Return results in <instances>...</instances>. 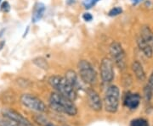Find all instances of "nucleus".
I'll use <instances>...</instances> for the list:
<instances>
[{
  "label": "nucleus",
  "instance_id": "nucleus-3",
  "mask_svg": "<svg viewBox=\"0 0 153 126\" xmlns=\"http://www.w3.org/2000/svg\"><path fill=\"white\" fill-rule=\"evenodd\" d=\"M120 100V91L117 86H108L104 96V107L105 110L109 113H115L118 110Z\"/></svg>",
  "mask_w": 153,
  "mask_h": 126
},
{
  "label": "nucleus",
  "instance_id": "nucleus-4",
  "mask_svg": "<svg viewBox=\"0 0 153 126\" xmlns=\"http://www.w3.org/2000/svg\"><path fill=\"white\" fill-rule=\"evenodd\" d=\"M78 73L82 80L89 85H94L97 82V73L93 65L87 60H81L77 64Z\"/></svg>",
  "mask_w": 153,
  "mask_h": 126
},
{
  "label": "nucleus",
  "instance_id": "nucleus-6",
  "mask_svg": "<svg viewBox=\"0 0 153 126\" xmlns=\"http://www.w3.org/2000/svg\"><path fill=\"white\" fill-rule=\"evenodd\" d=\"M110 53L119 69L124 70L126 69V55L120 43L114 42L110 46Z\"/></svg>",
  "mask_w": 153,
  "mask_h": 126
},
{
  "label": "nucleus",
  "instance_id": "nucleus-10",
  "mask_svg": "<svg viewBox=\"0 0 153 126\" xmlns=\"http://www.w3.org/2000/svg\"><path fill=\"white\" fill-rule=\"evenodd\" d=\"M124 105L130 110H136L140 103V96L139 93H128L124 98Z\"/></svg>",
  "mask_w": 153,
  "mask_h": 126
},
{
  "label": "nucleus",
  "instance_id": "nucleus-2",
  "mask_svg": "<svg viewBox=\"0 0 153 126\" xmlns=\"http://www.w3.org/2000/svg\"><path fill=\"white\" fill-rule=\"evenodd\" d=\"M48 84L56 91V92L63 95L64 96L69 98L73 102L76 100V90L65 77H61L59 75H53L49 77Z\"/></svg>",
  "mask_w": 153,
  "mask_h": 126
},
{
  "label": "nucleus",
  "instance_id": "nucleus-14",
  "mask_svg": "<svg viewBox=\"0 0 153 126\" xmlns=\"http://www.w3.org/2000/svg\"><path fill=\"white\" fill-rule=\"evenodd\" d=\"M65 78L68 80V82L73 86V88L76 91V89L79 87V81L77 79L76 72L73 71V70H68L66 73V77Z\"/></svg>",
  "mask_w": 153,
  "mask_h": 126
},
{
  "label": "nucleus",
  "instance_id": "nucleus-12",
  "mask_svg": "<svg viewBox=\"0 0 153 126\" xmlns=\"http://www.w3.org/2000/svg\"><path fill=\"white\" fill-rule=\"evenodd\" d=\"M138 46L139 47V49L145 53V55L148 58H152L153 55V49L152 46L146 42L141 36H139L137 39Z\"/></svg>",
  "mask_w": 153,
  "mask_h": 126
},
{
  "label": "nucleus",
  "instance_id": "nucleus-27",
  "mask_svg": "<svg viewBox=\"0 0 153 126\" xmlns=\"http://www.w3.org/2000/svg\"><path fill=\"white\" fill-rule=\"evenodd\" d=\"M61 126H70V125H62Z\"/></svg>",
  "mask_w": 153,
  "mask_h": 126
},
{
  "label": "nucleus",
  "instance_id": "nucleus-26",
  "mask_svg": "<svg viewBox=\"0 0 153 126\" xmlns=\"http://www.w3.org/2000/svg\"><path fill=\"white\" fill-rule=\"evenodd\" d=\"M44 126H57V125H55V124H52V123H50V122H48V123H46V125Z\"/></svg>",
  "mask_w": 153,
  "mask_h": 126
},
{
  "label": "nucleus",
  "instance_id": "nucleus-7",
  "mask_svg": "<svg viewBox=\"0 0 153 126\" xmlns=\"http://www.w3.org/2000/svg\"><path fill=\"white\" fill-rule=\"evenodd\" d=\"M2 115L12 121H14L20 126H34L27 118H25L21 113L10 108H4L2 111Z\"/></svg>",
  "mask_w": 153,
  "mask_h": 126
},
{
  "label": "nucleus",
  "instance_id": "nucleus-11",
  "mask_svg": "<svg viewBox=\"0 0 153 126\" xmlns=\"http://www.w3.org/2000/svg\"><path fill=\"white\" fill-rule=\"evenodd\" d=\"M45 5L43 3H38L33 9V13H32V21L34 23L39 21L42 17L44 16V14L45 12Z\"/></svg>",
  "mask_w": 153,
  "mask_h": 126
},
{
  "label": "nucleus",
  "instance_id": "nucleus-5",
  "mask_svg": "<svg viewBox=\"0 0 153 126\" xmlns=\"http://www.w3.org/2000/svg\"><path fill=\"white\" fill-rule=\"evenodd\" d=\"M20 102L26 108L31 110L38 112V113H45L47 111L46 104L36 96L28 93L21 95L20 96Z\"/></svg>",
  "mask_w": 153,
  "mask_h": 126
},
{
  "label": "nucleus",
  "instance_id": "nucleus-23",
  "mask_svg": "<svg viewBox=\"0 0 153 126\" xmlns=\"http://www.w3.org/2000/svg\"><path fill=\"white\" fill-rule=\"evenodd\" d=\"M83 19L85 21H91L92 20H93V16H92L91 14H89V13H85V14H83Z\"/></svg>",
  "mask_w": 153,
  "mask_h": 126
},
{
  "label": "nucleus",
  "instance_id": "nucleus-15",
  "mask_svg": "<svg viewBox=\"0 0 153 126\" xmlns=\"http://www.w3.org/2000/svg\"><path fill=\"white\" fill-rule=\"evenodd\" d=\"M140 36L149 44L153 43V33L149 26H145L141 28V35Z\"/></svg>",
  "mask_w": 153,
  "mask_h": 126
},
{
  "label": "nucleus",
  "instance_id": "nucleus-20",
  "mask_svg": "<svg viewBox=\"0 0 153 126\" xmlns=\"http://www.w3.org/2000/svg\"><path fill=\"white\" fill-rule=\"evenodd\" d=\"M122 12V9L120 8V7H115V8L111 9L109 11L108 15H109V16L113 17V16H117L118 15H120Z\"/></svg>",
  "mask_w": 153,
  "mask_h": 126
},
{
  "label": "nucleus",
  "instance_id": "nucleus-29",
  "mask_svg": "<svg viewBox=\"0 0 153 126\" xmlns=\"http://www.w3.org/2000/svg\"><path fill=\"white\" fill-rule=\"evenodd\" d=\"M152 44H153V43H152Z\"/></svg>",
  "mask_w": 153,
  "mask_h": 126
},
{
  "label": "nucleus",
  "instance_id": "nucleus-21",
  "mask_svg": "<svg viewBox=\"0 0 153 126\" xmlns=\"http://www.w3.org/2000/svg\"><path fill=\"white\" fill-rule=\"evenodd\" d=\"M0 9H1V11H3V12L8 13V12L10 10V5L9 2L3 1V2L2 3L1 6H0Z\"/></svg>",
  "mask_w": 153,
  "mask_h": 126
},
{
  "label": "nucleus",
  "instance_id": "nucleus-18",
  "mask_svg": "<svg viewBox=\"0 0 153 126\" xmlns=\"http://www.w3.org/2000/svg\"><path fill=\"white\" fill-rule=\"evenodd\" d=\"M152 93L153 92L151 89V87L148 85H146L144 88V98L146 102H149L151 101V99L152 97Z\"/></svg>",
  "mask_w": 153,
  "mask_h": 126
},
{
  "label": "nucleus",
  "instance_id": "nucleus-1",
  "mask_svg": "<svg viewBox=\"0 0 153 126\" xmlns=\"http://www.w3.org/2000/svg\"><path fill=\"white\" fill-rule=\"evenodd\" d=\"M49 105L52 109L67 114L68 116H75L77 113V108L73 101L58 92L51 93L49 96Z\"/></svg>",
  "mask_w": 153,
  "mask_h": 126
},
{
  "label": "nucleus",
  "instance_id": "nucleus-24",
  "mask_svg": "<svg viewBox=\"0 0 153 126\" xmlns=\"http://www.w3.org/2000/svg\"><path fill=\"white\" fill-rule=\"evenodd\" d=\"M148 86L151 87V89L152 90L153 92V72L152 73V75L149 78V80H148Z\"/></svg>",
  "mask_w": 153,
  "mask_h": 126
},
{
  "label": "nucleus",
  "instance_id": "nucleus-9",
  "mask_svg": "<svg viewBox=\"0 0 153 126\" xmlns=\"http://www.w3.org/2000/svg\"><path fill=\"white\" fill-rule=\"evenodd\" d=\"M87 97H88V103L92 110L95 112H100L102 110L103 102L96 91H94L92 88H89L87 90Z\"/></svg>",
  "mask_w": 153,
  "mask_h": 126
},
{
  "label": "nucleus",
  "instance_id": "nucleus-25",
  "mask_svg": "<svg viewBox=\"0 0 153 126\" xmlns=\"http://www.w3.org/2000/svg\"><path fill=\"white\" fill-rule=\"evenodd\" d=\"M141 1H143V0H132V2H133L134 4H137L139 3H140Z\"/></svg>",
  "mask_w": 153,
  "mask_h": 126
},
{
  "label": "nucleus",
  "instance_id": "nucleus-16",
  "mask_svg": "<svg viewBox=\"0 0 153 126\" xmlns=\"http://www.w3.org/2000/svg\"><path fill=\"white\" fill-rule=\"evenodd\" d=\"M32 62L38 67H39V68H41L44 70H47L48 69V64L44 58H36V59H33Z\"/></svg>",
  "mask_w": 153,
  "mask_h": 126
},
{
  "label": "nucleus",
  "instance_id": "nucleus-17",
  "mask_svg": "<svg viewBox=\"0 0 153 126\" xmlns=\"http://www.w3.org/2000/svg\"><path fill=\"white\" fill-rule=\"evenodd\" d=\"M130 126H150L149 123L146 119L139 118V119H135L130 122Z\"/></svg>",
  "mask_w": 153,
  "mask_h": 126
},
{
  "label": "nucleus",
  "instance_id": "nucleus-19",
  "mask_svg": "<svg viewBox=\"0 0 153 126\" xmlns=\"http://www.w3.org/2000/svg\"><path fill=\"white\" fill-rule=\"evenodd\" d=\"M0 126H20L15 123L14 121L5 118V117H0Z\"/></svg>",
  "mask_w": 153,
  "mask_h": 126
},
{
  "label": "nucleus",
  "instance_id": "nucleus-13",
  "mask_svg": "<svg viewBox=\"0 0 153 126\" xmlns=\"http://www.w3.org/2000/svg\"><path fill=\"white\" fill-rule=\"evenodd\" d=\"M132 69L135 75V77L137 78L139 81H144L146 76H145V70L143 69V66L141 65V63L139 61H134L132 63Z\"/></svg>",
  "mask_w": 153,
  "mask_h": 126
},
{
  "label": "nucleus",
  "instance_id": "nucleus-28",
  "mask_svg": "<svg viewBox=\"0 0 153 126\" xmlns=\"http://www.w3.org/2000/svg\"><path fill=\"white\" fill-rule=\"evenodd\" d=\"M1 1H2V0H0V3H1Z\"/></svg>",
  "mask_w": 153,
  "mask_h": 126
},
{
  "label": "nucleus",
  "instance_id": "nucleus-22",
  "mask_svg": "<svg viewBox=\"0 0 153 126\" xmlns=\"http://www.w3.org/2000/svg\"><path fill=\"white\" fill-rule=\"evenodd\" d=\"M98 1H99V0H84L83 3V6H84L86 9H90L94 5L96 4V3H97Z\"/></svg>",
  "mask_w": 153,
  "mask_h": 126
},
{
  "label": "nucleus",
  "instance_id": "nucleus-8",
  "mask_svg": "<svg viewBox=\"0 0 153 126\" xmlns=\"http://www.w3.org/2000/svg\"><path fill=\"white\" fill-rule=\"evenodd\" d=\"M100 77L105 84L111 83L114 79L113 62L109 58H104L100 63Z\"/></svg>",
  "mask_w": 153,
  "mask_h": 126
}]
</instances>
